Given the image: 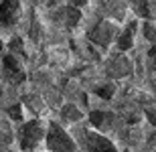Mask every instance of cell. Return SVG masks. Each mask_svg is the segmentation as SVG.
<instances>
[{
	"mask_svg": "<svg viewBox=\"0 0 156 152\" xmlns=\"http://www.w3.org/2000/svg\"><path fill=\"white\" fill-rule=\"evenodd\" d=\"M144 35H146V39H148V41L154 43L156 41V27H152L150 23H146L144 24Z\"/></svg>",
	"mask_w": 156,
	"mask_h": 152,
	"instance_id": "8fae6325",
	"label": "cell"
},
{
	"mask_svg": "<svg viewBox=\"0 0 156 152\" xmlns=\"http://www.w3.org/2000/svg\"><path fill=\"white\" fill-rule=\"evenodd\" d=\"M104 111H91V116H89V120H91V124H93V126H98V128H99V126H101V124H104Z\"/></svg>",
	"mask_w": 156,
	"mask_h": 152,
	"instance_id": "7c38bea8",
	"label": "cell"
},
{
	"mask_svg": "<svg viewBox=\"0 0 156 152\" xmlns=\"http://www.w3.org/2000/svg\"><path fill=\"white\" fill-rule=\"evenodd\" d=\"M18 138H20V148L23 150H33L37 146V142L43 138V126L41 122H29L24 124L20 132H18Z\"/></svg>",
	"mask_w": 156,
	"mask_h": 152,
	"instance_id": "7a4b0ae2",
	"label": "cell"
},
{
	"mask_svg": "<svg viewBox=\"0 0 156 152\" xmlns=\"http://www.w3.org/2000/svg\"><path fill=\"white\" fill-rule=\"evenodd\" d=\"M148 61H150V67L156 71V47L150 49V53H148Z\"/></svg>",
	"mask_w": 156,
	"mask_h": 152,
	"instance_id": "9a60e30c",
	"label": "cell"
},
{
	"mask_svg": "<svg viewBox=\"0 0 156 152\" xmlns=\"http://www.w3.org/2000/svg\"><path fill=\"white\" fill-rule=\"evenodd\" d=\"M47 146L55 152H75L77 146L75 142L69 138V134L65 132L61 126L51 124L49 126V134H47Z\"/></svg>",
	"mask_w": 156,
	"mask_h": 152,
	"instance_id": "6da1fadb",
	"label": "cell"
},
{
	"mask_svg": "<svg viewBox=\"0 0 156 152\" xmlns=\"http://www.w3.org/2000/svg\"><path fill=\"white\" fill-rule=\"evenodd\" d=\"M95 91H98L99 97H104V100H110L112 95H114V85H104V87H98Z\"/></svg>",
	"mask_w": 156,
	"mask_h": 152,
	"instance_id": "9c48e42d",
	"label": "cell"
},
{
	"mask_svg": "<svg viewBox=\"0 0 156 152\" xmlns=\"http://www.w3.org/2000/svg\"><path fill=\"white\" fill-rule=\"evenodd\" d=\"M10 49L14 53H24L23 51V41H20V39H12L10 41Z\"/></svg>",
	"mask_w": 156,
	"mask_h": 152,
	"instance_id": "5bb4252c",
	"label": "cell"
},
{
	"mask_svg": "<svg viewBox=\"0 0 156 152\" xmlns=\"http://www.w3.org/2000/svg\"><path fill=\"white\" fill-rule=\"evenodd\" d=\"M85 140H87V150L89 152H118L108 138H104V136H99V134L87 132Z\"/></svg>",
	"mask_w": 156,
	"mask_h": 152,
	"instance_id": "277c9868",
	"label": "cell"
},
{
	"mask_svg": "<svg viewBox=\"0 0 156 152\" xmlns=\"http://www.w3.org/2000/svg\"><path fill=\"white\" fill-rule=\"evenodd\" d=\"M114 37H116V27L112 23H105V20L95 24V29L89 33V39H91L95 45H101V47L110 45V43L114 41Z\"/></svg>",
	"mask_w": 156,
	"mask_h": 152,
	"instance_id": "3957f363",
	"label": "cell"
},
{
	"mask_svg": "<svg viewBox=\"0 0 156 152\" xmlns=\"http://www.w3.org/2000/svg\"><path fill=\"white\" fill-rule=\"evenodd\" d=\"M10 130H8V126L6 124H0V142H4V144H8L10 142Z\"/></svg>",
	"mask_w": 156,
	"mask_h": 152,
	"instance_id": "30bf717a",
	"label": "cell"
},
{
	"mask_svg": "<svg viewBox=\"0 0 156 152\" xmlns=\"http://www.w3.org/2000/svg\"><path fill=\"white\" fill-rule=\"evenodd\" d=\"M4 73L8 79H12V81H16V83L24 79V71L20 69V63L12 55H6L4 57Z\"/></svg>",
	"mask_w": 156,
	"mask_h": 152,
	"instance_id": "8992f818",
	"label": "cell"
},
{
	"mask_svg": "<svg viewBox=\"0 0 156 152\" xmlns=\"http://www.w3.org/2000/svg\"><path fill=\"white\" fill-rule=\"evenodd\" d=\"M63 118H65V120H79L81 114L73 108V105H65V108H63Z\"/></svg>",
	"mask_w": 156,
	"mask_h": 152,
	"instance_id": "ba28073f",
	"label": "cell"
},
{
	"mask_svg": "<svg viewBox=\"0 0 156 152\" xmlns=\"http://www.w3.org/2000/svg\"><path fill=\"white\" fill-rule=\"evenodd\" d=\"M134 33H136V23H130V24L126 27V30L120 35V39H118V47H120L122 51H128V49L132 47Z\"/></svg>",
	"mask_w": 156,
	"mask_h": 152,
	"instance_id": "52a82bcc",
	"label": "cell"
},
{
	"mask_svg": "<svg viewBox=\"0 0 156 152\" xmlns=\"http://www.w3.org/2000/svg\"><path fill=\"white\" fill-rule=\"evenodd\" d=\"M8 114H10L12 120H20V118H23V110H20V105H12L10 110H8Z\"/></svg>",
	"mask_w": 156,
	"mask_h": 152,
	"instance_id": "4fadbf2b",
	"label": "cell"
},
{
	"mask_svg": "<svg viewBox=\"0 0 156 152\" xmlns=\"http://www.w3.org/2000/svg\"><path fill=\"white\" fill-rule=\"evenodd\" d=\"M0 49H2V43H0Z\"/></svg>",
	"mask_w": 156,
	"mask_h": 152,
	"instance_id": "e0dca14e",
	"label": "cell"
},
{
	"mask_svg": "<svg viewBox=\"0 0 156 152\" xmlns=\"http://www.w3.org/2000/svg\"><path fill=\"white\" fill-rule=\"evenodd\" d=\"M20 16V2H2L0 4V20L2 24L10 27Z\"/></svg>",
	"mask_w": 156,
	"mask_h": 152,
	"instance_id": "5b68a950",
	"label": "cell"
},
{
	"mask_svg": "<svg viewBox=\"0 0 156 152\" xmlns=\"http://www.w3.org/2000/svg\"><path fill=\"white\" fill-rule=\"evenodd\" d=\"M148 120H150V122L156 126V110H150V111H148Z\"/></svg>",
	"mask_w": 156,
	"mask_h": 152,
	"instance_id": "2e32d148",
	"label": "cell"
}]
</instances>
